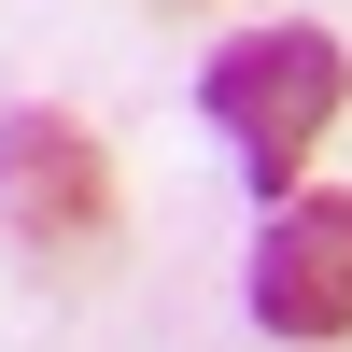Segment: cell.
I'll return each mask as SVG.
<instances>
[{
	"instance_id": "7a4b0ae2",
	"label": "cell",
	"mask_w": 352,
	"mask_h": 352,
	"mask_svg": "<svg viewBox=\"0 0 352 352\" xmlns=\"http://www.w3.org/2000/svg\"><path fill=\"white\" fill-rule=\"evenodd\" d=\"M0 226L28 254H113V155L85 113H14L0 127Z\"/></svg>"
},
{
	"instance_id": "6da1fadb",
	"label": "cell",
	"mask_w": 352,
	"mask_h": 352,
	"mask_svg": "<svg viewBox=\"0 0 352 352\" xmlns=\"http://www.w3.org/2000/svg\"><path fill=\"white\" fill-rule=\"evenodd\" d=\"M338 99H352V43L338 28H254V43H226L212 71H197V113L240 141L254 197H282V212H296V169L324 155Z\"/></svg>"
},
{
	"instance_id": "3957f363",
	"label": "cell",
	"mask_w": 352,
	"mask_h": 352,
	"mask_svg": "<svg viewBox=\"0 0 352 352\" xmlns=\"http://www.w3.org/2000/svg\"><path fill=\"white\" fill-rule=\"evenodd\" d=\"M254 324L268 338H352V197H296L254 240Z\"/></svg>"
}]
</instances>
